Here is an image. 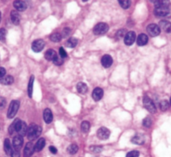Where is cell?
<instances>
[{
	"mask_svg": "<svg viewBox=\"0 0 171 157\" xmlns=\"http://www.w3.org/2000/svg\"><path fill=\"white\" fill-rule=\"evenodd\" d=\"M41 132H42V129L40 126H38L36 125H30L29 127L28 128L27 131V135L29 140H34L35 139H37L38 137L40 135Z\"/></svg>",
	"mask_w": 171,
	"mask_h": 157,
	"instance_id": "1",
	"label": "cell"
},
{
	"mask_svg": "<svg viewBox=\"0 0 171 157\" xmlns=\"http://www.w3.org/2000/svg\"><path fill=\"white\" fill-rule=\"evenodd\" d=\"M15 130L17 131L18 133L19 134V135L24 136L25 135H27V131H28L27 125L25 124V122L22 121V120H20L19 119H16Z\"/></svg>",
	"mask_w": 171,
	"mask_h": 157,
	"instance_id": "2",
	"label": "cell"
},
{
	"mask_svg": "<svg viewBox=\"0 0 171 157\" xmlns=\"http://www.w3.org/2000/svg\"><path fill=\"white\" fill-rule=\"evenodd\" d=\"M18 108H19V101L18 100H13L10 103V105L8 107V118L9 119H12L14 118L16 114H17L18 110Z\"/></svg>",
	"mask_w": 171,
	"mask_h": 157,
	"instance_id": "3",
	"label": "cell"
},
{
	"mask_svg": "<svg viewBox=\"0 0 171 157\" xmlns=\"http://www.w3.org/2000/svg\"><path fill=\"white\" fill-rule=\"evenodd\" d=\"M109 30V26L107 23H99L94 28V33L95 35H103L106 33Z\"/></svg>",
	"mask_w": 171,
	"mask_h": 157,
	"instance_id": "4",
	"label": "cell"
},
{
	"mask_svg": "<svg viewBox=\"0 0 171 157\" xmlns=\"http://www.w3.org/2000/svg\"><path fill=\"white\" fill-rule=\"evenodd\" d=\"M143 102H144V106L145 107V109L150 112V113L154 114L156 112V107L155 104H154V102L149 98L148 96H144L143 99Z\"/></svg>",
	"mask_w": 171,
	"mask_h": 157,
	"instance_id": "5",
	"label": "cell"
},
{
	"mask_svg": "<svg viewBox=\"0 0 171 157\" xmlns=\"http://www.w3.org/2000/svg\"><path fill=\"white\" fill-rule=\"evenodd\" d=\"M147 32L152 37L158 36L160 33V29L158 26L157 24L154 23H151L147 27Z\"/></svg>",
	"mask_w": 171,
	"mask_h": 157,
	"instance_id": "6",
	"label": "cell"
},
{
	"mask_svg": "<svg viewBox=\"0 0 171 157\" xmlns=\"http://www.w3.org/2000/svg\"><path fill=\"white\" fill-rule=\"evenodd\" d=\"M135 39H136V34H135V33H134V31H129V32H128V33L125 34V36H124V43H125L126 45L130 46V45H132V44L134 43Z\"/></svg>",
	"mask_w": 171,
	"mask_h": 157,
	"instance_id": "7",
	"label": "cell"
},
{
	"mask_svg": "<svg viewBox=\"0 0 171 157\" xmlns=\"http://www.w3.org/2000/svg\"><path fill=\"white\" fill-rule=\"evenodd\" d=\"M44 44L45 43H44L43 39L34 40L33 43H32V49L34 50V52H36V53L41 52L44 48Z\"/></svg>",
	"mask_w": 171,
	"mask_h": 157,
	"instance_id": "8",
	"label": "cell"
},
{
	"mask_svg": "<svg viewBox=\"0 0 171 157\" xmlns=\"http://www.w3.org/2000/svg\"><path fill=\"white\" fill-rule=\"evenodd\" d=\"M110 135V131L105 127H101L97 131V136L100 140H107Z\"/></svg>",
	"mask_w": 171,
	"mask_h": 157,
	"instance_id": "9",
	"label": "cell"
},
{
	"mask_svg": "<svg viewBox=\"0 0 171 157\" xmlns=\"http://www.w3.org/2000/svg\"><path fill=\"white\" fill-rule=\"evenodd\" d=\"M23 144H24V139L23 136L21 135H16L14 137V140H13V146H14V150H20L22 146H23Z\"/></svg>",
	"mask_w": 171,
	"mask_h": 157,
	"instance_id": "10",
	"label": "cell"
},
{
	"mask_svg": "<svg viewBox=\"0 0 171 157\" xmlns=\"http://www.w3.org/2000/svg\"><path fill=\"white\" fill-rule=\"evenodd\" d=\"M154 14L158 17H164L169 14V9L168 7H158L154 9Z\"/></svg>",
	"mask_w": 171,
	"mask_h": 157,
	"instance_id": "11",
	"label": "cell"
},
{
	"mask_svg": "<svg viewBox=\"0 0 171 157\" xmlns=\"http://www.w3.org/2000/svg\"><path fill=\"white\" fill-rule=\"evenodd\" d=\"M34 152V145L33 142H28L24 150V157H30Z\"/></svg>",
	"mask_w": 171,
	"mask_h": 157,
	"instance_id": "12",
	"label": "cell"
},
{
	"mask_svg": "<svg viewBox=\"0 0 171 157\" xmlns=\"http://www.w3.org/2000/svg\"><path fill=\"white\" fill-rule=\"evenodd\" d=\"M101 63H102V65L104 67V68H109V67L112 65L113 63V59L110 55L109 54H105L103 56L102 60H101Z\"/></svg>",
	"mask_w": 171,
	"mask_h": 157,
	"instance_id": "13",
	"label": "cell"
},
{
	"mask_svg": "<svg viewBox=\"0 0 171 157\" xmlns=\"http://www.w3.org/2000/svg\"><path fill=\"white\" fill-rule=\"evenodd\" d=\"M103 94H104V91L101 88H95L92 94V97L95 101H99L102 99Z\"/></svg>",
	"mask_w": 171,
	"mask_h": 157,
	"instance_id": "14",
	"label": "cell"
},
{
	"mask_svg": "<svg viewBox=\"0 0 171 157\" xmlns=\"http://www.w3.org/2000/svg\"><path fill=\"white\" fill-rule=\"evenodd\" d=\"M159 29H162L166 33H171V23L166 20H161L159 22Z\"/></svg>",
	"mask_w": 171,
	"mask_h": 157,
	"instance_id": "15",
	"label": "cell"
},
{
	"mask_svg": "<svg viewBox=\"0 0 171 157\" xmlns=\"http://www.w3.org/2000/svg\"><path fill=\"white\" fill-rule=\"evenodd\" d=\"M144 141H145V138L143 135H135L131 139V142L135 145H143Z\"/></svg>",
	"mask_w": 171,
	"mask_h": 157,
	"instance_id": "16",
	"label": "cell"
},
{
	"mask_svg": "<svg viewBox=\"0 0 171 157\" xmlns=\"http://www.w3.org/2000/svg\"><path fill=\"white\" fill-rule=\"evenodd\" d=\"M14 6L18 11H20V12H23L27 9V4L24 1H14Z\"/></svg>",
	"mask_w": 171,
	"mask_h": 157,
	"instance_id": "17",
	"label": "cell"
},
{
	"mask_svg": "<svg viewBox=\"0 0 171 157\" xmlns=\"http://www.w3.org/2000/svg\"><path fill=\"white\" fill-rule=\"evenodd\" d=\"M44 120L47 124H50L53 120V114L50 109H45L44 111Z\"/></svg>",
	"mask_w": 171,
	"mask_h": 157,
	"instance_id": "18",
	"label": "cell"
},
{
	"mask_svg": "<svg viewBox=\"0 0 171 157\" xmlns=\"http://www.w3.org/2000/svg\"><path fill=\"white\" fill-rule=\"evenodd\" d=\"M148 36L146 34H144V33H141L139 35L137 39V43L138 45H139V46H144L145 45L146 43H148Z\"/></svg>",
	"mask_w": 171,
	"mask_h": 157,
	"instance_id": "19",
	"label": "cell"
},
{
	"mask_svg": "<svg viewBox=\"0 0 171 157\" xmlns=\"http://www.w3.org/2000/svg\"><path fill=\"white\" fill-rule=\"evenodd\" d=\"M45 139L44 138H40L39 140H38V142L35 144L34 145V151H41L44 149V147L45 146Z\"/></svg>",
	"mask_w": 171,
	"mask_h": 157,
	"instance_id": "20",
	"label": "cell"
},
{
	"mask_svg": "<svg viewBox=\"0 0 171 157\" xmlns=\"http://www.w3.org/2000/svg\"><path fill=\"white\" fill-rule=\"evenodd\" d=\"M11 20H12L13 23L15 24V25L19 24V23H20V16H19V14H18L17 11H12L11 12Z\"/></svg>",
	"mask_w": 171,
	"mask_h": 157,
	"instance_id": "21",
	"label": "cell"
},
{
	"mask_svg": "<svg viewBox=\"0 0 171 157\" xmlns=\"http://www.w3.org/2000/svg\"><path fill=\"white\" fill-rule=\"evenodd\" d=\"M56 57H57V53L54 49H49L45 53V59L49 61H54Z\"/></svg>",
	"mask_w": 171,
	"mask_h": 157,
	"instance_id": "22",
	"label": "cell"
},
{
	"mask_svg": "<svg viewBox=\"0 0 171 157\" xmlns=\"http://www.w3.org/2000/svg\"><path fill=\"white\" fill-rule=\"evenodd\" d=\"M0 83L2 84H5V85H8L14 83V78L11 75H6L4 76L2 79H0Z\"/></svg>",
	"mask_w": 171,
	"mask_h": 157,
	"instance_id": "23",
	"label": "cell"
},
{
	"mask_svg": "<svg viewBox=\"0 0 171 157\" xmlns=\"http://www.w3.org/2000/svg\"><path fill=\"white\" fill-rule=\"evenodd\" d=\"M77 90L79 93L82 94L87 93L88 91L87 84H85L83 83V82H79V83L77 84Z\"/></svg>",
	"mask_w": 171,
	"mask_h": 157,
	"instance_id": "24",
	"label": "cell"
},
{
	"mask_svg": "<svg viewBox=\"0 0 171 157\" xmlns=\"http://www.w3.org/2000/svg\"><path fill=\"white\" fill-rule=\"evenodd\" d=\"M4 151H5V153L7 154V155H11L12 153V146H11V144H10V141L8 139H5L4 140Z\"/></svg>",
	"mask_w": 171,
	"mask_h": 157,
	"instance_id": "25",
	"label": "cell"
},
{
	"mask_svg": "<svg viewBox=\"0 0 171 157\" xmlns=\"http://www.w3.org/2000/svg\"><path fill=\"white\" fill-rule=\"evenodd\" d=\"M34 76L32 75L29 80V86H28V94L29 98H32V94H33V87H34Z\"/></svg>",
	"mask_w": 171,
	"mask_h": 157,
	"instance_id": "26",
	"label": "cell"
},
{
	"mask_svg": "<svg viewBox=\"0 0 171 157\" xmlns=\"http://www.w3.org/2000/svg\"><path fill=\"white\" fill-rule=\"evenodd\" d=\"M89 128H90V124H89V121H83L82 122V124H81V130H82L83 133H88L89 130Z\"/></svg>",
	"mask_w": 171,
	"mask_h": 157,
	"instance_id": "27",
	"label": "cell"
},
{
	"mask_svg": "<svg viewBox=\"0 0 171 157\" xmlns=\"http://www.w3.org/2000/svg\"><path fill=\"white\" fill-rule=\"evenodd\" d=\"M77 43H78L77 39H75L74 37H72V38H70V39L66 42V46L69 47V48H74V47L77 45Z\"/></svg>",
	"mask_w": 171,
	"mask_h": 157,
	"instance_id": "28",
	"label": "cell"
},
{
	"mask_svg": "<svg viewBox=\"0 0 171 157\" xmlns=\"http://www.w3.org/2000/svg\"><path fill=\"white\" fill-rule=\"evenodd\" d=\"M155 4V8L158 7H169V1H165V0H159V1H154Z\"/></svg>",
	"mask_w": 171,
	"mask_h": 157,
	"instance_id": "29",
	"label": "cell"
},
{
	"mask_svg": "<svg viewBox=\"0 0 171 157\" xmlns=\"http://www.w3.org/2000/svg\"><path fill=\"white\" fill-rule=\"evenodd\" d=\"M79 150V147L74 144H72L69 146L68 147V152L70 154V155H74V154L77 153V151Z\"/></svg>",
	"mask_w": 171,
	"mask_h": 157,
	"instance_id": "30",
	"label": "cell"
},
{
	"mask_svg": "<svg viewBox=\"0 0 171 157\" xmlns=\"http://www.w3.org/2000/svg\"><path fill=\"white\" fill-rule=\"evenodd\" d=\"M50 39L52 40L53 42H54V43H57V42H59V41L62 39V35L59 33H53L50 36Z\"/></svg>",
	"mask_w": 171,
	"mask_h": 157,
	"instance_id": "31",
	"label": "cell"
},
{
	"mask_svg": "<svg viewBox=\"0 0 171 157\" xmlns=\"http://www.w3.org/2000/svg\"><path fill=\"white\" fill-rule=\"evenodd\" d=\"M119 3L120 4V6L122 7L123 9H127L131 4V2L129 0H119Z\"/></svg>",
	"mask_w": 171,
	"mask_h": 157,
	"instance_id": "32",
	"label": "cell"
},
{
	"mask_svg": "<svg viewBox=\"0 0 171 157\" xmlns=\"http://www.w3.org/2000/svg\"><path fill=\"white\" fill-rule=\"evenodd\" d=\"M169 102H168L167 100H162L159 104V106H160V109L161 110H163V111H165V110H168V108H169Z\"/></svg>",
	"mask_w": 171,
	"mask_h": 157,
	"instance_id": "33",
	"label": "cell"
},
{
	"mask_svg": "<svg viewBox=\"0 0 171 157\" xmlns=\"http://www.w3.org/2000/svg\"><path fill=\"white\" fill-rule=\"evenodd\" d=\"M127 33V32H126V29H119V31H118L117 33H116V38L117 39H121V38H123V37L125 36V34Z\"/></svg>",
	"mask_w": 171,
	"mask_h": 157,
	"instance_id": "34",
	"label": "cell"
},
{
	"mask_svg": "<svg viewBox=\"0 0 171 157\" xmlns=\"http://www.w3.org/2000/svg\"><path fill=\"white\" fill-rule=\"evenodd\" d=\"M6 35H7V30L5 29H0V40L4 42L6 39Z\"/></svg>",
	"mask_w": 171,
	"mask_h": 157,
	"instance_id": "35",
	"label": "cell"
},
{
	"mask_svg": "<svg viewBox=\"0 0 171 157\" xmlns=\"http://www.w3.org/2000/svg\"><path fill=\"white\" fill-rule=\"evenodd\" d=\"M54 63L55 65H62L64 63V59H62L60 56H58L54 60Z\"/></svg>",
	"mask_w": 171,
	"mask_h": 157,
	"instance_id": "36",
	"label": "cell"
},
{
	"mask_svg": "<svg viewBox=\"0 0 171 157\" xmlns=\"http://www.w3.org/2000/svg\"><path fill=\"white\" fill-rule=\"evenodd\" d=\"M143 125H144V126L145 127H150L151 125H152V120H151L150 118L146 117V118L143 120Z\"/></svg>",
	"mask_w": 171,
	"mask_h": 157,
	"instance_id": "37",
	"label": "cell"
},
{
	"mask_svg": "<svg viewBox=\"0 0 171 157\" xmlns=\"http://www.w3.org/2000/svg\"><path fill=\"white\" fill-rule=\"evenodd\" d=\"M139 152L137 150H134V151H130L127 154L126 157H139Z\"/></svg>",
	"mask_w": 171,
	"mask_h": 157,
	"instance_id": "38",
	"label": "cell"
},
{
	"mask_svg": "<svg viewBox=\"0 0 171 157\" xmlns=\"http://www.w3.org/2000/svg\"><path fill=\"white\" fill-rule=\"evenodd\" d=\"M91 151H93L94 153H99L102 151V147L101 146H96V145H94V146L90 147Z\"/></svg>",
	"mask_w": 171,
	"mask_h": 157,
	"instance_id": "39",
	"label": "cell"
},
{
	"mask_svg": "<svg viewBox=\"0 0 171 157\" xmlns=\"http://www.w3.org/2000/svg\"><path fill=\"white\" fill-rule=\"evenodd\" d=\"M59 55L62 59H64V58H66L67 57V52L65 51L63 47H61L60 49H59Z\"/></svg>",
	"mask_w": 171,
	"mask_h": 157,
	"instance_id": "40",
	"label": "cell"
},
{
	"mask_svg": "<svg viewBox=\"0 0 171 157\" xmlns=\"http://www.w3.org/2000/svg\"><path fill=\"white\" fill-rule=\"evenodd\" d=\"M15 124H16V120H14V122L12 123V125L9 126V128H8V133L10 135H12L15 131Z\"/></svg>",
	"mask_w": 171,
	"mask_h": 157,
	"instance_id": "41",
	"label": "cell"
},
{
	"mask_svg": "<svg viewBox=\"0 0 171 157\" xmlns=\"http://www.w3.org/2000/svg\"><path fill=\"white\" fill-rule=\"evenodd\" d=\"M6 105V100L4 98H0V110H3Z\"/></svg>",
	"mask_w": 171,
	"mask_h": 157,
	"instance_id": "42",
	"label": "cell"
},
{
	"mask_svg": "<svg viewBox=\"0 0 171 157\" xmlns=\"http://www.w3.org/2000/svg\"><path fill=\"white\" fill-rule=\"evenodd\" d=\"M11 156L12 157H20V154L19 151L16 150H13L12 153H11Z\"/></svg>",
	"mask_w": 171,
	"mask_h": 157,
	"instance_id": "43",
	"label": "cell"
},
{
	"mask_svg": "<svg viewBox=\"0 0 171 157\" xmlns=\"http://www.w3.org/2000/svg\"><path fill=\"white\" fill-rule=\"evenodd\" d=\"M5 73H6L5 69L3 68V67H0V79H2L5 75Z\"/></svg>",
	"mask_w": 171,
	"mask_h": 157,
	"instance_id": "44",
	"label": "cell"
},
{
	"mask_svg": "<svg viewBox=\"0 0 171 157\" xmlns=\"http://www.w3.org/2000/svg\"><path fill=\"white\" fill-rule=\"evenodd\" d=\"M69 33H70L69 28H66V29L64 30V37L69 36Z\"/></svg>",
	"mask_w": 171,
	"mask_h": 157,
	"instance_id": "45",
	"label": "cell"
},
{
	"mask_svg": "<svg viewBox=\"0 0 171 157\" xmlns=\"http://www.w3.org/2000/svg\"><path fill=\"white\" fill-rule=\"evenodd\" d=\"M49 150H50L51 152H52V153L53 154H57V149H56V148H55V147L54 146H50L49 147Z\"/></svg>",
	"mask_w": 171,
	"mask_h": 157,
	"instance_id": "46",
	"label": "cell"
},
{
	"mask_svg": "<svg viewBox=\"0 0 171 157\" xmlns=\"http://www.w3.org/2000/svg\"><path fill=\"white\" fill-rule=\"evenodd\" d=\"M0 22H1V12H0Z\"/></svg>",
	"mask_w": 171,
	"mask_h": 157,
	"instance_id": "47",
	"label": "cell"
},
{
	"mask_svg": "<svg viewBox=\"0 0 171 157\" xmlns=\"http://www.w3.org/2000/svg\"><path fill=\"white\" fill-rule=\"evenodd\" d=\"M170 104H171V99H170Z\"/></svg>",
	"mask_w": 171,
	"mask_h": 157,
	"instance_id": "48",
	"label": "cell"
}]
</instances>
